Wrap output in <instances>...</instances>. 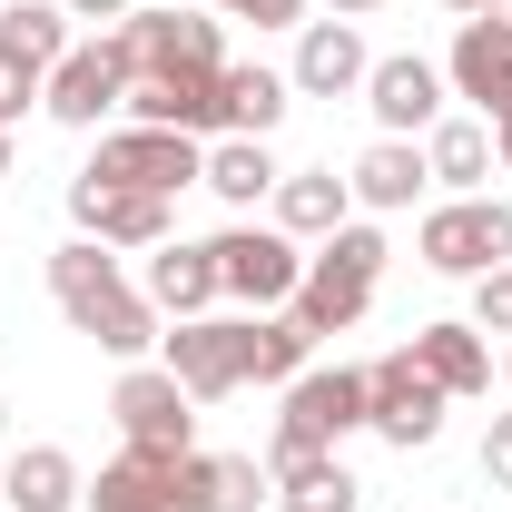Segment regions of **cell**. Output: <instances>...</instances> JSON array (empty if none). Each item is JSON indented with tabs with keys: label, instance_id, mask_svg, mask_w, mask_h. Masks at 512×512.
Here are the masks:
<instances>
[{
	"label": "cell",
	"instance_id": "obj_1",
	"mask_svg": "<svg viewBox=\"0 0 512 512\" xmlns=\"http://www.w3.org/2000/svg\"><path fill=\"white\" fill-rule=\"evenodd\" d=\"M50 296L69 306L79 335H99L109 355H138V345H158V316H148V296H128L119 266L99 256V237H79V247L50 256Z\"/></svg>",
	"mask_w": 512,
	"mask_h": 512
},
{
	"label": "cell",
	"instance_id": "obj_2",
	"mask_svg": "<svg viewBox=\"0 0 512 512\" xmlns=\"http://www.w3.org/2000/svg\"><path fill=\"white\" fill-rule=\"evenodd\" d=\"M365 424V375H296L286 384V424H276V444H266V473H296V463H316L335 434H355Z\"/></svg>",
	"mask_w": 512,
	"mask_h": 512
},
{
	"label": "cell",
	"instance_id": "obj_3",
	"mask_svg": "<svg viewBox=\"0 0 512 512\" xmlns=\"http://www.w3.org/2000/svg\"><path fill=\"white\" fill-rule=\"evenodd\" d=\"M119 60L128 79H217V20L197 10H128L119 20Z\"/></svg>",
	"mask_w": 512,
	"mask_h": 512
},
{
	"label": "cell",
	"instance_id": "obj_4",
	"mask_svg": "<svg viewBox=\"0 0 512 512\" xmlns=\"http://www.w3.org/2000/svg\"><path fill=\"white\" fill-rule=\"evenodd\" d=\"M424 266H444V276H493L512 266V207L503 197H453L424 217Z\"/></svg>",
	"mask_w": 512,
	"mask_h": 512
},
{
	"label": "cell",
	"instance_id": "obj_5",
	"mask_svg": "<svg viewBox=\"0 0 512 512\" xmlns=\"http://www.w3.org/2000/svg\"><path fill=\"white\" fill-rule=\"evenodd\" d=\"M444 404H453V394L414 365V345L384 355L375 375H365V424H375L384 444H434V434H444Z\"/></svg>",
	"mask_w": 512,
	"mask_h": 512
},
{
	"label": "cell",
	"instance_id": "obj_6",
	"mask_svg": "<svg viewBox=\"0 0 512 512\" xmlns=\"http://www.w3.org/2000/svg\"><path fill=\"white\" fill-rule=\"evenodd\" d=\"M89 178L168 197V188H188V178H207V148H197L188 128H119V138L99 148V168H89Z\"/></svg>",
	"mask_w": 512,
	"mask_h": 512
},
{
	"label": "cell",
	"instance_id": "obj_7",
	"mask_svg": "<svg viewBox=\"0 0 512 512\" xmlns=\"http://www.w3.org/2000/svg\"><path fill=\"white\" fill-rule=\"evenodd\" d=\"M188 404H197V394L168 375V365H138V375L119 384V404H109V414L128 424V453H158V463H178V453H188V424H197Z\"/></svg>",
	"mask_w": 512,
	"mask_h": 512
},
{
	"label": "cell",
	"instance_id": "obj_8",
	"mask_svg": "<svg viewBox=\"0 0 512 512\" xmlns=\"http://www.w3.org/2000/svg\"><path fill=\"white\" fill-rule=\"evenodd\" d=\"M128 99V60H119V40H79L50 79H40V109L50 119H69V128H99L109 109Z\"/></svg>",
	"mask_w": 512,
	"mask_h": 512
},
{
	"label": "cell",
	"instance_id": "obj_9",
	"mask_svg": "<svg viewBox=\"0 0 512 512\" xmlns=\"http://www.w3.org/2000/svg\"><path fill=\"white\" fill-rule=\"evenodd\" d=\"M207 247H217V296H247V306H286L296 276H306L276 227H227V237H207Z\"/></svg>",
	"mask_w": 512,
	"mask_h": 512
},
{
	"label": "cell",
	"instance_id": "obj_10",
	"mask_svg": "<svg viewBox=\"0 0 512 512\" xmlns=\"http://www.w3.org/2000/svg\"><path fill=\"white\" fill-rule=\"evenodd\" d=\"M158 345H168V375L188 384L197 404H217V394H237V384H247V325L178 316V335H158Z\"/></svg>",
	"mask_w": 512,
	"mask_h": 512
},
{
	"label": "cell",
	"instance_id": "obj_11",
	"mask_svg": "<svg viewBox=\"0 0 512 512\" xmlns=\"http://www.w3.org/2000/svg\"><path fill=\"white\" fill-rule=\"evenodd\" d=\"M69 217H79L99 247H168V197H148V188L79 178V188H69Z\"/></svg>",
	"mask_w": 512,
	"mask_h": 512
},
{
	"label": "cell",
	"instance_id": "obj_12",
	"mask_svg": "<svg viewBox=\"0 0 512 512\" xmlns=\"http://www.w3.org/2000/svg\"><path fill=\"white\" fill-rule=\"evenodd\" d=\"M365 109H375L394 138H404V128H434V109H444L434 60H375V69H365Z\"/></svg>",
	"mask_w": 512,
	"mask_h": 512
},
{
	"label": "cell",
	"instance_id": "obj_13",
	"mask_svg": "<svg viewBox=\"0 0 512 512\" xmlns=\"http://www.w3.org/2000/svg\"><path fill=\"white\" fill-rule=\"evenodd\" d=\"M453 89L463 99H483V109H503L512 99V20H463V40H453Z\"/></svg>",
	"mask_w": 512,
	"mask_h": 512
},
{
	"label": "cell",
	"instance_id": "obj_14",
	"mask_svg": "<svg viewBox=\"0 0 512 512\" xmlns=\"http://www.w3.org/2000/svg\"><path fill=\"white\" fill-rule=\"evenodd\" d=\"M79 493H89V483H79V463H69L60 444L10 453V473H0V503H10V512H69Z\"/></svg>",
	"mask_w": 512,
	"mask_h": 512
},
{
	"label": "cell",
	"instance_id": "obj_15",
	"mask_svg": "<svg viewBox=\"0 0 512 512\" xmlns=\"http://www.w3.org/2000/svg\"><path fill=\"white\" fill-rule=\"evenodd\" d=\"M365 40H355V20H306V50H296V89H316V99H335V89H365Z\"/></svg>",
	"mask_w": 512,
	"mask_h": 512
},
{
	"label": "cell",
	"instance_id": "obj_16",
	"mask_svg": "<svg viewBox=\"0 0 512 512\" xmlns=\"http://www.w3.org/2000/svg\"><path fill=\"white\" fill-rule=\"evenodd\" d=\"M414 365L444 384V394H483V384H493L483 325H424V335H414Z\"/></svg>",
	"mask_w": 512,
	"mask_h": 512
},
{
	"label": "cell",
	"instance_id": "obj_17",
	"mask_svg": "<svg viewBox=\"0 0 512 512\" xmlns=\"http://www.w3.org/2000/svg\"><path fill=\"white\" fill-rule=\"evenodd\" d=\"M217 296V247H148V306H168V316H197Z\"/></svg>",
	"mask_w": 512,
	"mask_h": 512
},
{
	"label": "cell",
	"instance_id": "obj_18",
	"mask_svg": "<svg viewBox=\"0 0 512 512\" xmlns=\"http://www.w3.org/2000/svg\"><path fill=\"white\" fill-rule=\"evenodd\" d=\"M365 296H375V286H365V276H345V266H306V276H296V325H306V335H345V325L365 316Z\"/></svg>",
	"mask_w": 512,
	"mask_h": 512
},
{
	"label": "cell",
	"instance_id": "obj_19",
	"mask_svg": "<svg viewBox=\"0 0 512 512\" xmlns=\"http://www.w3.org/2000/svg\"><path fill=\"white\" fill-rule=\"evenodd\" d=\"M345 178H335V168H306V178H276V227H286V237H335V227H345Z\"/></svg>",
	"mask_w": 512,
	"mask_h": 512
},
{
	"label": "cell",
	"instance_id": "obj_20",
	"mask_svg": "<svg viewBox=\"0 0 512 512\" xmlns=\"http://www.w3.org/2000/svg\"><path fill=\"white\" fill-rule=\"evenodd\" d=\"M79 503L89 512H168V463L158 453H119V463H99V483Z\"/></svg>",
	"mask_w": 512,
	"mask_h": 512
},
{
	"label": "cell",
	"instance_id": "obj_21",
	"mask_svg": "<svg viewBox=\"0 0 512 512\" xmlns=\"http://www.w3.org/2000/svg\"><path fill=\"white\" fill-rule=\"evenodd\" d=\"M424 178H434V168H424L404 138H375V148L355 158V178H345V188L365 197V207H414V188H424Z\"/></svg>",
	"mask_w": 512,
	"mask_h": 512
},
{
	"label": "cell",
	"instance_id": "obj_22",
	"mask_svg": "<svg viewBox=\"0 0 512 512\" xmlns=\"http://www.w3.org/2000/svg\"><path fill=\"white\" fill-rule=\"evenodd\" d=\"M0 50H10V60H30L40 79H50L79 40H69V20L50 10V0H20V10H0Z\"/></svg>",
	"mask_w": 512,
	"mask_h": 512
},
{
	"label": "cell",
	"instance_id": "obj_23",
	"mask_svg": "<svg viewBox=\"0 0 512 512\" xmlns=\"http://www.w3.org/2000/svg\"><path fill=\"white\" fill-rule=\"evenodd\" d=\"M286 89H296V79H276V69H227V79H217V99H227V128H237V138H266V128L286 119Z\"/></svg>",
	"mask_w": 512,
	"mask_h": 512
},
{
	"label": "cell",
	"instance_id": "obj_24",
	"mask_svg": "<svg viewBox=\"0 0 512 512\" xmlns=\"http://www.w3.org/2000/svg\"><path fill=\"white\" fill-rule=\"evenodd\" d=\"M207 188L227 197V207H256V197L276 188V158H266V138H217V148H207Z\"/></svg>",
	"mask_w": 512,
	"mask_h": 512
},
{
	"label": "cell",
	"instance_id": "obj_25",
	"mask_svg": "<svg viewBox=\"0 0 512 512\" xmlns=\"http://www.w3.org/2000/svg\"><path fill=\"white\" fill-rule=\"evenodd\" d=\"M306 355H316V335H306L296 316L247 325V375H256V384H296V375H306Z\"/></svg>",
	"mask_w": 512,
	"mask_h": 512
},
{
	"label": "cell",
	"instance_id": "obj_26",
	"mask_svg": "<svg viewBox=\"0 0 512 512\" xmlns=\"http://www.w3.org/2000/svg\"><path fill=\"white\" fill-rule=\"evenodd\" d=\"M276 503L286 512H355L365 503V483H355V473H345V463H296V473H286V493H276Z\"/></svg>",
	"mask_w": 512,
	"mask_h": 512
},
{
	"label": "cell",
	"instance_id": "obj_27",
	"mask_svg": "<svg viewBox=\"0 0 512 512\" xmlns=\"http://www.w3.org/2000/svg\"><path fill=\"white\" fill-rule=\"evenodd\" d=\"M424 168H434L444 188H473V178L493 168V138H483L473 119H444V128H434V148H424Z\"/></svg>",
	"mask_w": 512,
	"mask_h": 512
},
{
	"label": "cell",
	"instance_id": "obj_28",
	"mask_svg": "<svg viewBox=\"0 0 512 512\" xmlns=\"http://www.w3.org/2000/svg\"><path fill=\"white\" fill-rule=\"evenodd\" d=\"M168 512H217V453H178L168 463Z\"/></svg>",
	"mask_w": 512,
	"mask_h": 512
},
{
	"label": "cell",
	"instance_id": "obj_29",
	"mask_svg": "<svg viewBox=\"0 0 512 512\" xmlns=\"http://www.w3.org/2000/svg\"><path fill=\"white\" fill-rule=\"evenodd\" d=\"M325 266H345V276H365V286H375L384 237H375V227H335V237H325Z\"/></svg>",
	"mask_w": 512,
	"mask_h": 512
},
{
	"label": "cell",
	"instance_id": "obj_30",
	"mask_svg": "<svg viewBox=\"0 0 512 512\" xmlns=\"http://www.w3.org/2000/svg\"><path fill=\"white\" fill-rule=\"evenodd\" d=\"M473 325H483V335H512V266H493V276H483V296H473Z\"/></svg>",
	"mask_w": 512,
	"mask_h": 512
},
{
	"label": "cell",
	"instance_id": "obj_31",
	"mask_svg": "<svg viewBox=\"0 0 512 512\" xmlns=\"http://www.w3.org/2000/svg\"><path fill=\"white\" fill-rule=\"evenodd\" d=\"M30 99H40V69H30V60H10V50H0V128L20 119Z\"/></svg>",
	"mask_w": 512,
	"mask_h": 512
},
{
	"label": "cell",
	"instance_id": "obj_32",
	"mask_svg": "<svg viewBox=\"0 0 512 512\" xmlns=\"http://www.w3.org/2000/svg\"><path fill=\"white\" fill-rule=\"evenodd\" d=\"M256 463H217V512H256Z\"/></svg>",
	"mask_w": 512,
	"mask_h": 512
},
{
	"label": "cell",
	"instance_id": "obj_33",
	"mask_svg": "<svg viewBox=\"0 0 512 512\" xmlns=\"http://www.w3.org/2000/svg\"><path fill=\"white\" fill-rule=\"evenodd\" d=\"M483 473L512 493V414H493V434H483Z\"/></svg>",
	"mask_w": 512,
	"mask_h": 512
},
{
	"label": "cell",
	"instance_id": "obj_34",
	"mask_svg": "<svg viewBox=\"0 0 512 512\" xmlns=\"http://www.w3.org/2000/svg\"><path fill=\"white\" fill-rule=\"evenodd\" d=\"M217 10H237V20H256V30H286L306 0H217Z\"/></svg>",
	"mask_w": 512,
	"mask_h": 512
},
{
	"label": "cell",
	"instance_id": "obj_35",
	"mask_svg": "<svg viewBox=\"0 0 512 512\" xmlns=\"http://www.w3.org/2000/svg\"><path fill=\"white\" fill-rule=\"evenodd\" d=\"M69 10H79V20H128L138 0H69Z\"/></svg>",
	"mask_w": 512,
	"mask_h": 512
},
{
	"label": "cell",
	"instance_id": "obj_36",
	"mask_svg": "<svg viewBox=\"0 0 512 512\" xmlns=\"http://www.w3.org/2000/svg\"><path fill=\"white\" fill-rule=\"evenodd\" d=\"M493 119H503V128H493V148H503V168H512V99L493 109Z\"/></svg>",
	"mask_w": 512,
	"mask_h": 512
},
{
	"label": "cell",
	"instance_id": "obj_37",
	"mask_svg": "<svg viewBox=\"0 0 512 512\" xmlns=\"http://www.w3.org/2000/svg\"><path fill=\"white\" fill-rule=\"evenodd\" d=\"M453 10H463V20H483V10H493V0H453Z\"/></svg>",
	"mask_w": 512,
	"mask_h": 512
},
{
	"label": "cell",
	"instance_id": "obj_38",
	"mask_svg": "<svg viewBox=\"0 0 512 512\" xmlns=\"http://www.w3.org/2000/svg\"><path fill=\"white\" fill-rule=\"evenodd\" d=\"M355 10H375V0H335V20H355Z\"/></svg>",
	"mask_w": 512,
	"mask_h": 512
},
{
	"label": "cell",
	"instance_id": "obj_39",
	"mask_svg": "<svg viewBox=\"0 0 512 512\" xmlns=\"http://www.w3.org/2000/svg\"><path fill=\"white\" fill-rule=\"evenodd\" d=\"M0 178H10V128H0Z\"/></svg>",
	"mask_w": 512,
	"mask_h": 512
},
{
	"label": "cell",
	"instance_id": "obj_40",
	"mask_svg": "<svg viewBox=\"0 0 512 512\" xmlns=\"http://www.w3.org/2000/svg\"><path fill=\"white\" fill-rule=\"evenodd\" d=\"M0 414H10V404H0Z\"/></svg>",
	"mask_w": 512,
	"mask_h": 512
},
{
	"label": "cell",
	"instance_id": "obj_41",
	"mask_svg": "<svg viewBox=\"0 0 512 512\" xmlns=\"http://www.w3.org/2000/svg\"><path fill=\"white\" fill-rule=\"evenodd\" d=\"M503 375H512V365H503Z\"/></svg>",
	"mask_w": 512,
	"mask_h": 512
}]
</instances>
